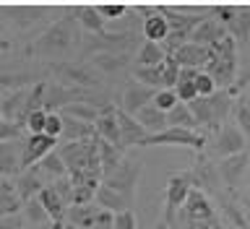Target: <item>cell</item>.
<instances>
[{
    "label": "cell",
    "mask_w": 250,
    "mask_h": 229,
    "mask_svg": "<svg viewBox=\"0 0 250 229\" xmlns=\"http://www.w3.org/2000/svg\"><path fill=\"white\" fill-rule=\"evenodd\" d=\"M83 44V29L76 21V16H62L31 44V50L39 55H65Z\"/></svg>",
    "instance_id": "1"
},
{
    "label": "cell",
    "mask_w": 250,
    "mask_h": 229,
    "mask_svg": "<svg viewBox=\"0 0 250 229\" xmlns=\"http://www.w3.org/2000/svg\"><path fill=\"white\" fill-rule=\"evenodd\" d=\"M208 62H206V73L214 78L216 86H224V91L229 89L237 78V42L232 34H227L222 42H216L214 47H208Z\"/></svg>",
    "instance_id": "2"
},
{
    "label": "cell",
    "mask_w": 250,
    "mask_h": 229,
    "mask_svg": "<svg viewBox=\"0 0 250 229\" xmlns=\"http://www.w3.org/2000/svg\"><path fill=\"white\" fill-rule=\"evenodd\" d=\"M141 172H144V162L125 156V159L120 162V167H117L112 175H107L104 180H102V185H107L109 190L120 193V195H125V198L136 201V187H138Z\"/></svg>",
    "instance_id": "3"
},
{
    "label": "cell",
    "mask_w": 250,
    "mask_h": 229,
    "mask_svg": "<svg viewBox=\"0 0 250 229\" xmlns=\"http://www.w3.org/2000/svg\"><path fill=\"white\" fill-rule=\"evenodd\" d=\"M190 190H193V185H190V175H188V172L167 177V201H164V224L167 227H175L177 211L185 206Z\"/></svg>",
    "instance_id": "4"
},
{
    "label": "cell",
    "mask_w": 250,
    "mask_h": 229,
    "mask_svg": "<svg viewBox=\"0 0 250 229\" xmlns=\"http://www.w3.org/2000/svg\"><path fill=\"white\" fill-rule=\"evenodd\" d=\"M190 185L201 193H211V195H219L222 193V177H219V169L216 164H211V159H206V154H198V159L190 169Z\"/></svg>",
    "instance_id": "5"
},
{
    "label": "cell",
    "mask_w": 250,
    "mask_h": 229,
    "mask_svg": "<svg viewBox=\"0 0 250 229\" xmlns=\"http://www.w3.org/2000/svg\"><path fill=\"white\" fill-rule=\"evenodd\" d=\"M177 219H183V227H193V224H203V222H211V219H216V211L211 206V201L206 198V193L201 190H190L188 195L185 206L177 211Z\"/></svg>",
    "instance_id": "6"
},
{
    "label": "cell",
    "mask_w": 250,
    "mask_h": 229,
    "mask_svg": "<svg viewBox=\"0 0 250 229\" xmlns=\"http://www.w3.org/2000/svg\"><path fill=\"white\" fill-rule=\"evenodd\" d=\"M144 146H188V148H195L201 151L206 146V136L195 130H185V128H167L156 136H146Z\"/></svg>",
    "instance_id": "7"
},
{
    "label": "cell",
    "mask_w": 250,
    "mask_h": 229,
    "mask_svg": "<svg viewBox=\"0 0 250 229\" xmlns=\"http://www.w3.org/2000/svg\"><path fill=\"white\" fill-rule=\"evenodd\" d=\"M55 148H58V138H52V136H29L21 141V164H23V169H31V167H37L39 162L44 159L47 154H52Z\"/></svg>",
    "instance_id": "8"
},
{
    "label": "cell",
    "mask_w": 250,
    "mask_h": 229,
    "mask_svg": "<svg viewBox=\"0 0 250 229\" xmlns=\"http://www.w3.org/2000/svg\"><path fill=\"white\" fill-rule=\"evenodd\" d=\"M248 146L245 136L240 133L237 125L232 123H224L222 128L216 130V144H214V151L222 156V159H227V156H234V154H242Z\"/></svg>",
    "instance_id": "9"
},
{
    "label": "cell",
    "mask_w": 250,
    "mask_h": 229,
    "mask_svg": "<svg viewBox=\"0 0 250 229\" xmlns=\"http://www.w3.org/2000/svg\"><path fill=\"white\" fill-rule=\"evenodd\" d=\"M248 164H250V154H248V151L222 159V162L216 164L219 177H222V185H227L229 190H234V187L242 183V177L248 175Z\"/></svg>",
    "instance_id": "10"
},
{
    "label": "cell",
    "mask_w": 250,
    "mask_h": 229,
    "mask_svg": "<svg viewBox=\"0 0 250 229\" xmlns=\"http://www.w3.org/2000/svg\"><path fill=\"white\" fill-rule=\"evenodd\" d=\"M117 128H120V148L128 151L133 146H144L146 141V128L141 125L133 115H128L125 109H117Z\"/></svg>",
    "instance_id": "11"
},
{
    "label": "cell",
    "mask_w": 250,
    "mask_h": 229,
    "mask_svg": "<svg viewBox=\"0 0 250 229\" xmlns=\"http://www.w3.org/2000/svg\"><path fill=\"white\" fill-rule=\"evenodd\" d=\"M55 73H58L60 81L73 83V89H83V86H97V83H99V76L91 70V65L60 62V65H55Z\"/></svg>",
    "instance_id": "12"
},
{
    "label": "cell",
    "mask_w": 250,
    "mask_h": 229,
    "mask_svg": "<svg viewBox=\"0 0 250 229\" xmlns=\"http://www.w3.org/2000/svg\"><path fill=\"white\" fill-rule=\"evenodd\" d=\"M23 172L21 164V144L19 141H3L0 144V180L19 177Z\"/></svg>",
    "instance_id": "13"
},
{
    "label": "cell",
    "mask_w": 250,
    "mask_h": 229,
    "mask_svg": "<svg viewBox=\"0 0 250 229\" xmlns=\"http://www.w3.org/2000/svg\"><path fill=\"white\" fill-rule=\"evenodd\" d=\"M44 183H42V175L37 172V167H31V169H23L19 177H13V190L16 195L21 198V203H29V201H34L39 193L44 190Z\"/></svg>",
    "instance_id": "14"
},
{
    "label": "cell",
    "mask_w": 250,
    "mask_h": 229,
    "mask_svg": "<svg viewBox=\"0 0 250 229\" xmlns=\"http://www.w3.org/2000/svg\"><path fill=\"white\" fill-rule=\"evenodd\" d=\"M229 34L227 31V26H222L216 19H211V16H206L198 26H195V31L190 34V42L193 44H201V47H214L216 42H222V39Z\"/></svg>",
    "instance_id": "15"
},
{
    "label": "cell",
    "mask_w": 250,
    "mask_h": 229,
    "mask_svg": "<svg viewBox=\"0 0 250 229\" xmlns=\"http://www.w3.org/2000/svg\"><path fill=\"white\" fill-rule=\"evenodd\" d=\"M208 55H211L208 47H201V44L188 42V44L180 47V50H177L175 55H169V58L175 60L180 68H193V70H201V68H206Z\"/></svg>",
    "instance_id": "16"
},
{
    "label": "cell",
    "mask_w": 250,
    "mask_h": 229,
    "mask_svg": "<svg viewBox=\"0 0 250 229\" xmlns=\"http://www.w3.org/2000/svg\"><path fill=\"white\" fill-rule=\"evenodd\" d=\"M94 128H97V136L102 141H107V144L120 148V128H117V107L115 104L102 107L99 120L94 123Z\"/></svg>",
    "instance_id": "17"
},
{
    "label": "cell",
    "mask_w": 250,
    "mask_h": 229,
    "mask_svg": "<svg viewBox=\"0 0 250 229\" xmlns=\"http://www.w3.org/2000/svg\"><path fill=\"white\" fill-rule=\"evenodd\" d=\"M156 97V89H148L144 83H133V86H125L123 91V109L128 115H136L138 109H144L146 104H151Z\"/></svg>",
    "instance_id": "18"
},
{
    "label": "cell",
    "mask_w": 250,
    "mask_h": 229,
    "mask_svg": "<svg viewBox=\"0 0 250 229\" xmlns=\"http://www.w3.org/2000/svg\"><path fill=\"white\" fill-rule=\"evenodd\" d=\"M94 203H97L99 208L109 211V214H125V211H133V201L125 198V195H120V193H115V190H109L107 185H99Z\"/></svg>",
    "instance_id": "19"
},
{
    "label": "cell",
    "mask_w": 250,
    "mask_h": 229,
    "mask_svg": "<svg viewBox=\"0 0 250 229\" xmlns=\"http://www.w3.org/2000/svg\"><path fill=\"white\" fill-rule=\"evenodd\" d=\"M99 214H102V208L94 206V203H86V206H68L65 224L76 227V229H94Z\"/></svg>",
    "instance_id": "20"
},
{
    "label": "cell",
    "mask_w": 250,
    "mask_h": 229,
    "mask_svg": "<svg viewBox=\"0 0 250 229\" xmlns=\"http://www.w3.org/2000/svg\"><path fill=\"white\" fill-rule=\"evenodd\" d=\"M47 11H50V8H44V5H8L5 8L8 19H11L19 29H26L31 23H37L39 19H44Z\"/></svg>",
    "instance_id": "21"
},
{
    "label": "cell",
    "mask_w": 250,
    "mask_h": 229,
    "mask_svg": "<svg viewBox=\"0 0 250 229\" xmlns=\"http://www.w3.org/2000/svg\"><path fill=\"white\" fill-rule=\"evenodd\" d=\"M94 136H97V128H94V125L62 115V136L60 138L65 141V144H73V141H91Z\"/></svg>",
    "instance_id": "22"
},
{
    "label": "cell",
    "mask_w": 250,
    "mask_h": 229,
    "mask_svg": "<svg viewBox=\"0 0 250 229\" xmlns=\"http://www.w3.org/2000/svg\"><path fill=\"white\" fill-rule=\"evenodd\" d=\"M133 117H136V120L144 125L148 136H156V133L167 130V115H164L159 107H154V102H151V104H146L144 109H138Z\"/></svg>",
    "instance_id": "23"
},
{
    "label": "cell",
    "mask_w": 250,
    "mask_h": 229,
    "mask_svg": "<svg viewBox=\"0 0 250 229\" xmlns=\"http://www.w3.org/2000/svg\"><path fill=\"white\" fill-rule=\"evenodd\" d=\"M188 107H190V115L195 117V123H198V125H206V128H211V130H219V128H222V123L216 120V112H214V104H211V97H198V99H193Z\"/></svg>",
    "instance_id": "24"
},
{
    "label": "cell",
    "mask_w": 250,
    "mask_h": 229,
    "mask_svg": "<svg viewBox=\"0 0 250 229\" xmlns=\"http://www.w3.org/2000/svg\"><path fill=\"white\" fill-rule=\"evenodd\" d=\"M73 16H76V21L81 23V29L86 34H102V31H107L104 19L99 16L97 5H78V8H73Z\"/></svg>",
    "instance_id": "25"
},
{
    "label": "cell",
    "mask_w": 250,
    "mask_h": 229,
    "mask_svg": "<svg viewBox=\"0 0 250 229\" xmlns=\"http://www.w3.org/2000/svg\"><path fill=\"white\" fill-rule=\"evenodd\" d=\"M97 148H99V164H102V172H104V177L107 175H112V172L120 167V162L125 159V151L123 148H117V146H112V144H107V141H102L99 136H97Z\"/></svg>",
    "instance_id": "26"
},
{
    "label": "cell",
    "mask_w": 250,
    "mask_h": 229,
    "mask_svg": "<svg viewBox=\"0 0 250 229\" xmlns=\"http://www.w3.org/2000/svg\"><path fill=\"white\" fill-rule=\"evenodd\" d=\"M219 206H222V219L227 224L237 227V229H248V222H245V208L240 206V201H229V195L219 193Z\"/></svg>",
    "instance_id": "27"
},
{
    "label": "cell",
    "mask_w": 250,
    "mask_h": 229,
    "mask_svg": "<svg viewBox=\"0 0 250 229\" xmlns=\"http://www.w3.org/2000/svg\"><path fill=\"white\" fill-rule=\"evenodd\" d=\"M99 112L102 109L97 104H91V102H73V104H68V107H62L60 109V115H68V117H76V120H81V123H89L94 125L99 120Z\"/></svg>",
    "instance_id": "28"
},
{
    "label": "cell",
    "mask_w": 250,
    "mask_h": 229,
    "mask_svg": "<svg viewBox=\"0 0 250 229\" xmlns=\"http://www.w3.org/2000/svg\"><path fill=\"white\" fill-rule=\"evenodd\" d=\"M37 172L44 177H52V180L68 177V167H65V162H62V156L58 154V148H55L52 154H47L44 159L37 164Z\"/></svg>",
    "instance_id": "29"
},
{
    "label": "cell",
    "mask_w": 250,
    "mask_h": 229,
    "mask_svg": "<svg viewBox=\"0 0 250 229\" xmlns=\"http://www.w3.org/2000/svg\"><path fill=\"white\" fill-rule=\"evenodd\" d=\"M167 60V52H164V47L162 44H156V42H141L138 47V65H146V68H156V65H162V62Z\"/></svg>",
    "instance_id": "30"
},
{
    "label": "cell",
    "mask_w": 250,
    "mask_h": 229,
    "mask_svg": "<svg viewBox=\"0 0 250 229\" xmlns=\"http://www.w3.org/2000/svg\"><path fill=\"white\" fill-rule=\"evenodd\" d=\"M144 37H146V42L162 44L164 39L169 37V23H167V19H164L162 13H156V16H151V19H146V21H144Z\"/></svg>",
    "instance_id": "31"
},
{
    "label": "cell",
    "mask_w": 250,
    "mask_h": 229,
    "mask_svg": "<svg viewBox=\"0 0 250 229\" xmlns=\"http://www.w3.org/2000/svg\"><path fill=\"white\" fill-rule=\"evenodd\" d=\"M128 65V55H91V68L99 73H120Z\"/></svg>",
    "instance_id": "32"
},
{
    "label": "cell",
    "mask_w": 250,
    "mask_h": 229,
    "mask_svg": "<svg viewBox=\"0 0 250 229\" xmlns=\"http://www.w3.org/2000/svg\"><path fill=\"white\" fill-rule=\"evenodd\" d=\"M195 117L190 115V107L180 102L177 107H172L167 112V128H185V130H195Z\"/></svg>",
    "instance_id": "33"
},
{
    "label": "cell",
    "mask_w": 250,
    "mask_h": 229,
    "mask_svg": "<svg viewBox=\"0 0 250 229\" xmlns=\"http://www.w3.org/2000/svg\"><path fill=\"white\" fill-rule=\"evenodd\" d=\"M162 65H164V62H162ZM162 65H156V68L136 65V68H133V76H136V81H138V83L148 86V89L162 91V73H164V68H162Z\"/></svg>",
    "instance_id": "34"
},
{
    "label": "cell",
    "mask_w": 250,
    "mask_h": 229,
    "mask_svg": "<svg viewBox=\"0 0 250 229\" xmlns=\"http://www.w3.org/2000/svg\"><path fill=\"white\" fill-rule=\"evenodd\" d=\"M227 31L234 37V42H248V34H250V8H237V16L234 21L227 26Z\"/></svg>",
    "instance_id": "35"
},
{
    "label": "cell",
    "mask_w": 250,
    "mask_h": 229,
    "mask_svg": "<svg viewBox=\"0 0 250 229\" xmlns=\"http://www.w3.org/2000/svg\"><path fill=\"white\" fill-rule=\"evenodd\" d=\"M234 117H237V128H240V133L245 136V141H248V146H250V104L245 99H237V107H234Z\"/></svg>",
    "instance_id": "36"
},
{
    "label": "cell",
    "mask_w": 250,
    "mask_h": 229,
    "mask_svg": "<svg viewBox=\"0 0 250 229\" xmlns=\"http://www.w3.org/2000/svg\"><path fill=\"white\" fill-rule=\"evenodd\" d=\"M23 216H26L29 222H34L37 227L52 224V222H50V216H47V211H44V206H42V203H39L37 198H34V201H29V203H23Z\"/></svg>",
    "instance_id": "37"
},
{
    "label": "cell",
    "mask_w": 250,
    "mask_h": 229,
    "mask_svg": "<svg viewBox=\"0 0 250 229\" xmlns=\"http://www.w3.org/2000/svg\"><path fill=\"white\" fill-rule=\"evenodd\" d=\"M245 89H250V62L237 70V78H234V83L227 89V94L234 99V97H242V91H245Z\"/></svg>",
    "instance_id": "38"
},
{
    "label": "cell",
    "mask_w": 250,
    "mask_h": 229,
    "mask_svg": "<svg viewBox=\"0 0 250 229\" xmlns=\"http://www.w3.org/2000/svg\"><path fill=\"white\" fill-rule=\"evenodd\" d=\"M97 11H99V16H102L104 21H115V19H123V16L130 11V8L125 5V3H99Z\"/></svg>",
    "instance_id": "39"
},
{
    "label": "cell",
    "mask_w": 250,
    "mask_h": 229,
    "mask_svg": "<svg viewBox=\"0 0 250 229\" xmlns=\"http://www.w3.org/2000/svg\"><path fill=\"white\" fill-rule=\"evenodd\" d=\"M50 187L60 195L62 201L68 203V206H73V193H76V187H73V180H70V177H60V180H55V183H52Z\"/></svg>",
    "instance_id": "40"
},
{
    "label": "cell",
    "mask_w": 250,
    "mask_h": 229,
    "mask_svg": "<svg viewBox=\"0 0 250 229\" xmlns=\"http://www.w3.org/2000/svg\"><path fill=\"white\" fill-rule=\"evenodd\" d=\"M177 104H180V99H177V94H175V91H169V89L156 91V97H154V107H159L164 115H167L172 107H177Z\"/></svg>",
    "instance_id": "41"
},
{
    "label": "cell",
    "mask_w": 250,
    "mask_h": 229,
    "mask_svg": "<svg viewBox=\"0 0 250 229\" xmlns=\"http://www.w3.org/2000/svg\"><path fill=\"white\" fill-rule=\"evenodd\" d=\"M195 91H198V97H211V94L216 91L214 78H211L206 70H198V76H195Z\"/></svg>",
    "instance_id": "42"
},
{
    "label": "cell",
    "mask_w": 250,
    "mask_h": 229,
    "mask_svg": "<svg viewBox=\"0 0 250 229\" xmlns=\"http://www.w3.org/2000/svg\"><path fill=\"white\" fill-rule=\"evenodd\" d=\"M44 136H52V138L60 141V136H62V115H60V112H47Z\"/></svg>",
    "instance_id": "43"
},
{
    "label": "cell",
    "mask_w": 250,
    "mask_h": 229,
    "mask_svg": "<svg viewBox=\"0 0 250 229\" xmlns=\"http://www.w3.org/2000/svg\"><path fill=\"white\" fill-rule=\"evenodd\" d=\"M44 120H47V112H44V109L31 112L29 120H26V130L31 133V136H42V133H44Z\"/></svg>",
    "instance_id": "44"
},
{
    "label": "cell",
    "mask_w": 250,
    "mask_h": 229,
    "mask_svg": "<svg viewBox=\"0 0 250 229\" xmlns=\"http://www.w3.org/2000/svg\"><path fill=\"white\" fill-rule=\"evenodd\" d=\"M112 229H138V219L133 211H125V214H115L112 216Z\"/></svg>",
    "instance_id": "45"
},
{
    "label": "cell",
    "mask_w": 250,
    "mask_h": 229,
    "mask_svg": "<svg viewBox=\"0 0 250 229\" xmlns=\"http://www.w3.org/2000/svg\"><path fill=\"white\" fill-rule=\"evenodd\" d=\"M23 133V125L19 123H0V144L3 141H19Z\"/></svg>",
    "instance_id": "46"
},
{
    "label": "cell",
    "mask_w": 250,
    "mask_h": 229,
    "mask_svg": "<svg viewBox=\"0 0 250 229\" xmlns=\"http://www.w3.org/2000/svg\"><path fill=\"white\" fill-rule=\"evenodd\" d=\"M3 222H0V229H23V219L21 214H16V216H0Z\"/></svg>",
    "instance_id": "47"
},
{
    "label": "cell",
    "mask_w": 250,
    "mask_h": 229,
    "mask_svg": "<svg viewBox=\"0 0 250 229\" xmlns=\"http://www.w3.org/2000/svg\"><path fill=\"white\" fill-rule=\"evenodd\" d=\"M112 216H115V214H109V211L102 208V214H99V219H97V224H94V229H112Z\"/></svg>",
    "instance_id": "48"
},
{
    "label": "cell",
    "mask_w": 250,
    "mask_h": 229,
    "mask_svg": "<svg viewBox=\"0 0 250 229\" xmlns=\"http://www.w3.org/2000/svg\"><path fill=\"white\" fill-rule=\"evenodd\" d=\"M188 229H229V227H227L224 222H222V219H211V222H203V224H193V227H188Z\"/></svg>",
    "instance_id": "49"
},
{
    "label": "cell",
    "mask_w": 250,
    "mask_h": 229,
    "mask_svg": "<svg viewBox=\"0 0 250 229\" xmlns=\"http://www.w3.org/2000/svg\"><path fill=\"white\" fill-rule=\"evenodd\" d=\"M13 193V180H0V195Z\"/></svg>",
    "instance_id": "50"
},
{
    "label": "cell",
    "mask_w": 250,
    "mask_h": 229,
    "mask_svg": "<svg viewBox=\"0 0 250 229\" xmlns=\"http://www.w3.org/2000/svg\"><path fill=\"white\" fill-rule=\"evenodd\" d=\"M237 201H240V206L245 208V214H250V195H240Z\"/></svg>",
    "instance_id": "51"
},
{
    "label": "cell",
    "mask_w": 250,
    "mask_h": 229,
    "mask_svg": "<svg viewBox=\"0 0 250 229\" xmlns=\"http://www.w3.org/2000/svg\"><path fill=\"white\" fill-rule=\"evenodd\" d=\"M3 50H11V42H8V39H3V37H0V52H3Z\"/></svg>",
    "instance_id": "52"
},
{
    "label": "cell",
    "mask_w": 250,
    "mask_h": 229,
    "mask_svg": "<svg viewBox=\"0 0 250 229\" xmlns=\"http://www.w3.org/2000/svg\"><path fill=\"white\" fill-rule=\"evenodd\" d=\"M3 99V97H0ZM0 123H5V112H3V102H0Z\"/></svg>",
    "instance_id": "53"
},
{
    "label": "cell",
    "mask_w": 250,
    "mask_h": 229,
    "mask_svg": "<svg viewBox=\"0 0 250 229\" xmlns=\"http://www.w3.org/2000/svg\"><path fill=\"white\" fill-rule=\"evenodd\" d=\"M37 229H52V224H42V227H37Z\"/></svg>",
    "instance_id": "54"
},
{
    "label": "cell",
    "mask_w": 250,
    "mask_h": 229,
    "mask_svg": "<svg viewBox=\"0 0 250 229\" xmlns=\"http://www.w3.org/2000/svg\"><path fill=\"white\" fill-rule=\"evenodd\" d=\"M245 180H248V185H250V164H248V175H245Z\"/></svg>",
    "instance_id": "55"
},
{
    "label": "cell",
    "mask_w": 250,
    "mask_h": 229,
    "mask_svg": "<svg viewBox=\"0 0 250 229\" xmlns=\"http://www.w3.org/2000/svg\"><path fill=\"white\" fill-rule=\"evenodd\" d=\"M156 229H172V227H167V224H159V227H156Z\"/></svg>",
    "instance_id": "56"
},
{
    "label": "cell",
    "mask_w": 250,
    "mask_h": 229,
    "mask_svg": "<svg viewBox=\"0 0 250 229\" xmlns=\"http://www.w3.org/2000/svg\"><path fill=\"white\" fill-rule=\"evenodd\" d=\"M248 44H250V34H248Z\"/></svg>",
    "instance_id": "57"
}]
</instances>
